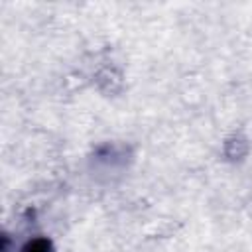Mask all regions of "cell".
Wrapping results in <instances>:
<instances>
[{"instance_id": "cell-1", "label": "cell", "mask_w": 252, "mask_h": 252, "mask_svg": "<svg viewBox=\"0 0 252 252\" xmlns=\"http://www.w3.org/2000/svg\"><path fill=\"white\" fill-rule=\"evenodd\" d=\"M45 250H47V248H45V244H43V242H35L33 246H30V248H28V252H45Z\"/></svg>"}]
</instances>
